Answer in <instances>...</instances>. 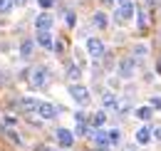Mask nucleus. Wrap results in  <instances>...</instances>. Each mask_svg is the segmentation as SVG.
I'll return each mask as SVG.
<instances>
[{
	"mask_svg": "<svg viewBox=\"0 0 161 151\" xmlns=\"http://www.w3.org/2000/svg\"><path fill=\"white\" fill-rule=\"evenodd\" d=\"M25 79L32 89H45L50 84V72H47V67H32V70H27Z\"/></svg>",
	"mask_w": 161,
	"mask_h": 151,
	"instance_id": "f257e3e1",
	"label": "nucleus"
},
{
	"mask_svg": "<svg viewBox=\"0 0 161 151\" xmlns=\"http://www.w3.org/2000/svg\"><path fill=\"white\" fill-rule=\"evenodd\" d=\"M131 15H134V3L131 0H121L117 5V22H126V20H131Z\"/></svg>",
	"mask_w": 161,
	"mask_h": 151,
	"instance_id": "f03ea898",
	"label": "nucleus"
},
{
	"mask_svg": "<svg viewBox=\"0 0 161 151\" xmlns=\"http://www.w3.org/2000/svg\"><path fill=\"white\" fill-rule=\"evenodd\" d=\"M69 94H72L75 102H80V104H87V102H89V92H87V87H82V84H77V82L69 84Z\"/></svg>",
	"mask_w": 161,
	"mask_h": 151,
	"instance_id": "7ed1b4c3",
	"label": "nucleus"
},
{
	"mask_svg": "<svg viewBox=\"0 0 161 151\" xmlns=\"http://www.w3.org/2000/svg\"><path fill=\"white\" fill-rule=\"evenodd\" d=\"M87 52H89V57L99 59V57L104 55V42L97 40V37H89V40H87Z\"/></svg>",
	"mask_w": 161,
	"mask_h": 151,
	"instance_id": "20e7f679",
	"label": "nucleus"
},
{
	"mask_svg": "<svg viewBox=\"0 0 161 151\" xmlns=\"http://www.w3.org/2000/svg\"><path fill=\"white\" fill-rule=\"evenodd\" d=\"M134 67H136L134 57H126V59H121V62H119V77H124V79L134 77Z\"/></svg>",
	"mask_w": 161,
	"mask_h": 151,
	"instance_id": "39448f33",
	"label": "nucleus"
},
{
	"mask_svg": "<svg viewBox=\"0 0 161 151\" xmlns=\"http://www.w3.org/2000/svg\"><path fill=\"white\" fill-rule=\"evenodd\" d=\"M35 27H37V32H50V27H52V15L50 13H42L35 18Z\"/></svg>",
	"mask_w": 161,
	"mask_h": 151,
	"instance_id": "423d86ee",
	"label": "nucleus"
},
{
	"mask_svg": "<svg viewBox=\"0 0 161 151\" xmlns=\"http://www.w3.org/2000/svg\"><path fill=\"white\" fill-rule=\"evenodd\" d=\"M55 136H57L62 149H69L75 144V136H72V131H67V129H55Z\"/></svg>",
	"mask_w": 161,
	"mask_h": 151,
	"instance_id": "0eeeda50",
	"label": "nucleus"
},
{
	"mask_svg": "<svg viewBox=\"0 0 161 151\" xmlns=\"http://www.w3.org/2000/svg\"><path fill=\"white\" fill-rule=\"evenodd\" d=\"M37 114H40L42 119H55V116H57V107H52V104H47V102H40V104H37Z\"/></svg>",
	"mask_w": 161,
	"mask_h": 151,
	"instance_id": "6e6552de",
	"label": "nucleus"
},
{
	"mask_svg": "<svg viewBox=\"0 0 161 151\" xmlns=\"http://www.w3.org/2000/svg\"><path fill=\"white\" fill-rule=\"evenodd\" d=\"M37 99H32V97H22L20 102H18V107H20L22 112H32V109H37Z\"/></svg>",
	"mask_w": 161,
	"mask_h": 151,
	"instance_id": "1a4fd4ad",
	"label": "nucleus"
},
{
	"mask_svg": "<svg viewBox=\"0 0 161 151\" xmlns=\"http://www.w3.org/2000/svg\"><path fill=\"white\" fill-rule=\"evenodd\" d=\"M92 136H94V144L99 146V151H107V146H109V136H107L104 131H99V129L92 134Z\"/></svg>",
	"mask_w": 161,
	"mask_h": 151,
	"instance_id": "9d476101",
	"label": "nucleus"
},
{
	"mask_svg": "<svg viewBox=\"0 0 161 151\" xmlns=\"http://www.w3.org/2000/svg\"><path fill=\"white\" fill-rule=\"evenodd\" d=\"M32 52H35V40H25V42L20 45V57L30 59V57H32Z\"/></svg>",
	"mask_w": 161,
	"mask_h": 151,
	"instance_id": "9b49d317",
	"label": "nucleus"
},
{
	"mask_svg": "<svg viewBox=\"0 0 161 151\" xmlns=\"http://www.w3.org/2000/svg\"><path fill=\"white\" fill-rule=\"evenodd\" d=\"M37 45L45 47V50H52V45H55V40L50 32H37Z\"/></svg>",
	"mask_w": 161,
	"mask_h": 151,
	"instance_id": "f8f14e48",
	"label": "nucleus"
},
{
	"mask_svg": "<svg viewBox=\"0 0 161 151\" xmlns=\"http://www.w3.org/2000/svg\"><path fill=\"white\" fill-rule=\"evenodd\" d=\"M151 141V129L149 126H141V129H136V144H149Z\"/></svg>",
	"mask_w": 161,
	"mask_h": 151,
	"instance_id": "ddd939ff",
	"label": "nucleus"
},
{
	"mask_svg": "<svg viewBox=\"0 0 161 151\" xmlns=\"http://www.w3.org/2000/svg\"><path fill=\"white\" fill-rule=\"evenodd\" d=\"M102 102H104V107H107V109H117V107H119V99H117V97L112 94V92H107Z\"/></svg>",
	"mask_w": 161,
	"mask_h": 151,
	"instance_id": "4468645a",
	"label": "nucleus"
},
{
	"mask_svg": "<svg viewBox=\"0 0 161 151\" xmlns=\"http://www.w3.org/2000/svg\"><path fill=\"white\" fill-rule=\"evenodd\" d=\"M136 116H139L141 121H149V119L154 116V109H151V107H139V109H136Z\"/></svg>",
	"mask_w": 161,
	"mask_h": 151,
	"instance_id": "2eb2a0df",
	"label": "nucleus"
},
{
	"mask_svg": "<svg viewBox=\"0 0 161 151\" xmlns=\"http://www.w3.org/2000/svg\"><path fill=\"white\" fill-rule=\"evenodd\" d=\"M75 121H77V134H80V136H82V134H87V124H84V114H82V112H77V114H75Z\"/></svg>",
	"mask_w": 161,
	"mask_h": 151,
	"instance_id": "dca6fc26",
	"label": "nucleus"
},
{
	"mask_svg": "<svg viewBox=\"0 0 161 151\" xmlns=\"http://www.w3.org/2000/svg\"><path fill=\"white\" fill-rule=\"evenodd\" d=\"M104 121H107V114H104V112H94V116H92V126L99 129V126H104Z\"/></svg>",
	"mask_w": 161,
	"mask_h": 151,
	"instance_id": "f3484780",
	"label": "nucleus"
},
{
	"mask_svg": "<svg viewBox=\"0 0 161 151\" xmlns=\"http://www.w3.org/2000/svg\"><path fill=\"white\" fill-rule=\"evenodd\" d=\"M92 22H94L99 30H104V27H107V15H104V13H97V15L92 18Z\"/></svg>",
	"mask_w": 161,
	"mask_h": 151,
	"instance_id": "a211bd4d",
	"label": "nucleus"
},
{
	"mask_svg": "<svg viewBox=\"0 0 161 151\" xmlns=\"http://www.w3.org/2000/svg\"><path fill=\"white\" fill-rule=\"evenodd\" d=\"M80 64H75V62H72V64H67V77H69V79H77V77H80Z\"/></svg>",
	"mask_w": 161,
	"mask_h": 151,
	"instance_id": "6ab92c4d",
	"label": "nucleus"
},
{
	"mask_svg": "<svg viewBox=\"0 0 161 151\" xmlns=\"http://www.w3.org/2000/svg\"><path fill=\"white\" fill-rule=\"evenodd\" d=\"M13 5H15L13 0H0V13H10V10H13Z\"/></svg>",
	"mask_w": 161,
	"mask_h": 151,
	"instance_id": "aec40b11",
	"label": "nucleus"
},
{
	"mask_svg": "<svg viewBox=\"0 0 161 151\" xmlns=\"http://www.w3.org/2000/svg\"><path fill=\"white\" fill-rule=\"evenodd\" d=\"M107 136H109V144H119V139H121V134L117 131V129H112V131L107 134Z\"/></svg>",
	"mask_w": 161,
	"mask_h": 151,
	"instance_id": "412c9836",
	"label": "nucleus"
},
{
	"mask_svg": "<svg viewBox=\"0 0 161 151\" xmlns=\"http://www.w3.org/2000/svg\"><path fill=\"white\" fill-rule=\"evenodd\" d=\"M146 50H149V47H146V45H136V47H134V55H139V57H144V55H146Z\"/></svg>",
	"mask_w": 161,
	"mask_h": 151,
	"instance_id": "4be33fe9",
	"label": "nucleus"
},
{
	"mask_svg": "<svg viewBox=\"0 0 161 151\" xmlns=\"http://www.w3.org/2000/svg\"><path fill=\"white\" fill-rule=\"evenodd\" d=\"M151 109H161V97H151Z\"/></svg>",
	"mask_w": 161,
	"mask_h": 151,
	"instance_id": "5701e85b",
	"label": "nucleus"
},
{
	"mask_svg": "<svg viewBox=\"0 0 161 151\" xmlns=\"http://www.w3.org/2000/svg\"><path fill=\"white\" fill-rule=\"evenodd\" d=\"M139 30L141 32L146 30V18H144V13H139Z\"/></svg>",
	"mask_w": 161,
	"mask_h": 151,
	"instance_id": "b1692460",
	"label": "nucleus"
},
{
	"mask_svg": "<svg viewBox=\"0 0 161 151\" xmlns=\"http://www.w3.org/2000/svg\"><path fill=\"white\" fill-rule=\"evenodd\" d=\"M52 3H55V0H37V5L45 8V10H47V8H52Z\"/></svg>",
	"mask_w": 161,
	"mask_h": 151,
	"instance_id": "393cba45",
	"label": "nucleus"
},
{
	"mask_svg": "<svg viewBox=\"0 0 161 151\" xmlns=\"http://www.w3.org/2000/svg\"><path fill=\"white\" fill-rule=\"evenodd\" d=\"M52 47H55V52H57V55H60V52H62V47H64V45H62V40H57V42H55V45H52Z\"/></svg>",
	"mask_w": 161,
	"mask_h": 151,
	"instance_id": "a878e982",
	"label": "nucleus"
},
{
	"mask_svg": "<svg viewBox=\"0 0 161 151\" xmlns=\"http://www.w3.org/2000/svg\"><path fill=\"white\" fill-rule=\"evenodd\" d=\"M40 151H60V149H52V146H42Z\"/></svg>",
	"mask_w": 161,
	"mask_h": 151,
	"instance_id": "bb28decb",
	"label": "nucleus"
},
{
	"mask_svg": "<svg viewBox=\"0 0 161 151\" xmlns=\"http://www.w3.org/2000/svg\"><path fill=\"white\" fill-rule=\"evenodd\" d=\"M13 3H18V5H25V3H27V0H13Z\"/></svg>",
	"mask_w": 161,
	"mask_h": 151,
	"instance_id": "cd10ccee",
	"label": "nucleus"
},
{
	"mask_svg": "<svg viewBox=\"0 0 161 151\" xmlns=\"http://www.w3.org/2000/svg\"><path fill=\"white\" fill-rule=\"evenodd\" d=\"M156 72H159V75H161V59H159V64H156Z\"/></svg>",
	"mask_w": 161,
	"mask_h": 151,
	"instance_id": "c85d7f7f",
	"label": "nucleus"
},
{
	"mask_svg": "<svg viewBox=\"0 0 161 151\" xmlns=\"http://www.w3.org/2000/svg\"><path fill=\"white\" fill-rule=\"evenodd\" d=\"M0 82H5V77H0Z\"/></svg>",
	"mask_w": 161,
	"mask_h": 151,
	"instance_id": "c756f323",
	"label": "nucleus"
}]
</instances>
